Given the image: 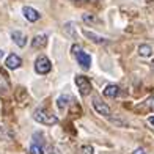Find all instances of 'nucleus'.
<instances>
[{"mask_svg":"<svg viewBox=\"0 0 154 154\" xmlns=\"http://www.w3.org/2000/svg\"><path fill=\"white\" fill-rule=\"evenodd\" d=\"M152 69H154V63H152Z\"/></svg>","mask_w":154,"mask_h":154,"instance_id":"aec40b11","label":"nucleus"},{"mask_svg":"<svg viewBox=\"0 0 154 154\" xmlns=\"http://www.w3.org/2000/svg\"><path fill=\"white\" fill-rule=\"evenodd\" d=\"M83 33H85V36H87V38H90L91 41H94V43H97V44H107V43H109V41H107L106 38L97 36V35H96V33H93V32H88V30H85Z\"/></svg>","mask_w":154,"mask_h":154,"instance_id":"f8f14e48","label":"nucleus"},{"mask_svg":"<svg viewBox=\"0 0 154 154\" xmlns=\"http://www.w3.org/2000/svg\"><path fill=\"white\" fill-rule=\"evenodd\" d=\"M72 51H74L75 60H77V63L80 65V68H82V69H90V66H91V57H90L87 52H83L79 46H74Z\"/></svg>","mask_w":154,"mask_h":154,"instance_id":"f03ea898","label":"nucleus"},{"mask_svg":"<svg viewBox=\"0 0 154 154\" xmlns=\"http://www.w3.org/2000/svg\"><path fill=\"white\" fill-rule=\"evenodd\" d=\"M33 120L39 124H44V126H54V124L58 123V116L54 115L52 112H49L47 109L39 107V109H35Z\"/></svg>","mask_w":154,"mask_h":154,"instance_id":"f257e3e1","label":"nucleus"},{"mask_svg":"<svg viewBox=\"0 0 154 154\" xmlns=\"http://www.w3.org/2000/svg\"><path fill=\"white\" fill-rule=\"evenodd\" d=\"M51 69H52L51 60L47 57H44V55H39L36 58V61H35V71L38 74H47V72H51Z\"/></svg>","mask_w":154,"mask_h":154,"instance_id":"20e7f679","label":"nucleus"},{"mask_svg":"<svg viewBox=\"0 0 154 154\" xmlns=\"http://www.w3.org/2000/svg\"><path fill=\"white\" fill-rule=\"evenodd\" d=\"M11 39L14 41V43H16L19 47H24V46L27 44V36H25L22 32H19V30L11 32Z\"/></svg>","mask_w":154,"mask_h":154,"instance_id":"1a4fd4ad","label":"nucleus"},{"mask_svg":"<svg viewBox=\"0 0 154 154\" xmlns=\"http://www.w3.org/2000/svg\"><path fill=\"white\" fill-rule=\"evenodd\" d=\"M83 20H85V22H90V20L94 22V17L93 16H88V14H83Z\"/></svg>","mask_w":154,"mask_h":154,"instance_id":"dca6fc26","label":"nucleus"},{"mask_svg":"<svg viewBox=\"0 0 154 154\" xmlns=\"http://www.w3.org/2000/svg\"><path fill=\"white\" fill-rule=\"evenodd\" d=\"M22 14H24V17L29 20V22H36V20L39 19V13L35 8H32V6H24Z\"/></svg>","mask_w":154,"mask_h":154,"instance_id":"6e6552de","label":"nucleus"},{"mask_svg":"<svg viewBox=\"0 0 154 154\" xmlns=\"http://www.w3.org/2000/svg\"><path fill=\"white\" fill-rule=\"evenodd\" d=\"M74 82H75L77 90H79V93H80L82 96H88L90 93H91V90H93L91 82H90L85 75H75Z\"/></svg>","mask_w":154,"mask_h":154,"instance_id":"7ed1b4c3","label":"nucleus"},{"mask_svg":"<svg viewBox=\"0 0 154 154\" xmlns=\"http://www.w3.org/2000/svg\"><path fill=\"white\" fill-rule=\"evenodd\" d=\"M30 154H44V140H38V137L33 134V142L29 148Z\"/></svg>","mask_w":154,"mask_h":154,"instance_id":"423d86ee","label":"nucleus"},{"mask_svg":"<svg viewBox=\"0 0 154 154\" xmlns=\"http://www.w3.org/2000/svg\"><path fill=\"white\" fill-rule=\"evenodd\" d=\"M3 55H5V51H3V49H0V60L3 58Z\"/></svg>","mask_w":154,"mask_h":154,"instance_id":"6ab92c4d","label":"nucleus"},{"mask_svg":"<svg viewBox=\"0 0 154 154\" xmlns=\"http://www.w3.org/2000/svg\"><path fill=\"white\" fill-rule=\"evenodd\" d=\"M138 54H140V57H149L152 54V47L148 44H142V46H138Z\"/></svg>","mask_w":154,"mask_h":154,"instance_id":"ddd939ff","label":"nucleus"},{"mask_svg":"<svg viewBox=\"0 0 154 154\" xmlns=\"http://www.w3.org/2000/svg\"><path fill=\"white\" fill-rule=\"evenodd\" d=\"M148 123H149V124L152 126V128H154V116H149V118H148Z\"/></svg>","mask_w":154,"mask_h":154,"instance_id":"a211bd4d","label":"nucleus"},{"mask_svg":"<svg viewBox=\"0 0 154 154\" xmlns=\"http://www.w3.org/2000/svg\"><path fill=\"white\" fill-rule=\"evenodd\" d=\"M82 154H93V146H83Z\"/></svg>","mask_w":154,"mask_h":154,"instance_id":"2eb2a0df","label":"nucleus"},{"mask_svg":"<svg viewBox=\"0 0 154 154\" xmlns=\"http://www.w3.org/2000/svg\"><path fill=\"white\" fill-rule=\"evenodd\" d=\"M93 107H94V110H96L99 115H102V116H110V107L107 106V104H104L99 97H93Z\"/></svg>","mask_w":154,"mask_h":154,"instance_id":"39448f33","label":"nucleus"},{"mask_svg":"<svg viewBox=\"0 0 154 154\" xmlns=\"http://www.w3.org/2000/svg\"><path fill=\"white\" fill-rule=\"evenodd\" d=\"M20 65H22V60H20V57L16 54L8 55V58L5 60V66L8 69H17V68H20Z\"/></svg>","mask_w":154,"mask_h":154,"instance_id":"0eeeda50","label":"nucleus"},{"mask_svg":"<svg viewBox=\"0 0 154 154\" xmlns=\"http://www.w3.org/2000/svg\"><path fill=\"white\" fill-rule=\"evenodd\" d=\"M134 154H145V151H143L142 148H137V149L134 151Z\"/></svg>","mask_w":154,"mask_h":154,"instance_id":"f3484780","label":"nucleus"},{"mask_svg":"<svg viewBox=\"0 0 154 154\" xmlns=\"http://www.w3.org/2000/svg\"><path fill=\"white\" fill-rule=\"evenodd\" d=\"M46 44H47V35H44V33L36 35V36L33 38V41H32V46L35 49H41V47H44Z\"/></svg>","mask_w":154,"mask_h":154,"instance_id":"9d476101","label":"nucleus"},{"mask_svg":"<svg viewBox=\"0 0 154 154\" xmlns=\"http://www.w3.org/2000/svg\"><path fill=\"white\" fill-rule=\"evenodd\" d=\"M68 104H69V96H60L58 99H57V106L58 109H66L68 107Z\"/></svg>","mask_w":154,"mask_h":154,"instance_id":"4468645a","label":"nucleus"},{"mask_svg":"<svg viewBox=\"0 0 154 154\" xmlns=\"http://www.w3.org/2000/svg\"><path fill=\"white\" fill-rule=\"evenodd\" d=\"M118 94H120V87L115 85V83H110V85L104 88V96L107 97H116Z\"/></svg>","mask_w":154,"mask_h":154,"instance_id":"9b49d317","label":"nucleus"}]
</instances>
